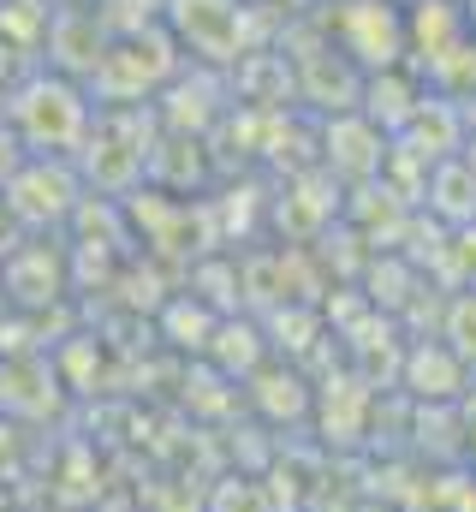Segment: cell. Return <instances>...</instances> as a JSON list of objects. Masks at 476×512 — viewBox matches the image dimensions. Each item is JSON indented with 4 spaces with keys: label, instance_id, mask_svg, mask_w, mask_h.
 Returning a JSON list of instances; mask_svg holds the SVG:
<instances>
[{
    "label": "cell",
    "instance_id": "obj_1",
    "mask_svg": "<svg viewBox=\"0 0 476 512\" xmlns=\"http://www.w3.org/2000/svg\"><path fill=\"white\" fill-rule=\"evenodd\" d=\"M48 120H60V126L84 131V102L66 90V84H30L24 96H18V131L30 137V143H48Z\"/></svg>",
    "mask_w": 476,
    "mask_h": 512
},
{
    "label": "cell",
    "instance_id": "obj_2",
    "mask_svg": "<svg viewBox=\"0 0 476 512\" xmlns=\"http://www.w3.org/2000/svg\"><path fill=\"white\" fill-rule=\"evenodd\" d=\"M447 340H453L447 352H453L459 364H471L476 358V298H459V304H453V328H447Z\"/></svg>",
    "mask_w": 476,
    "mask_h": 512
}]
</instances>
